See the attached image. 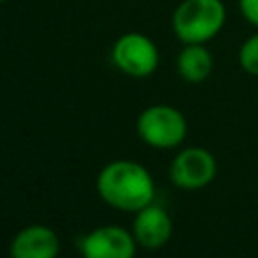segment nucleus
Instances as JSON below:
<instances>
[{"label":"nucleus","mask_w":258,"mask_h":258,"mask_svg":"<svg viewBox=\"0 0 258 258\" xmlns=\"http://www.w3.org/2000/svg\"><path fill=\"white\" fill-rule=\"evenodd\" d=\"M135 129L139 139L151 149L169 151V149H177L185 141L187 119L177 107L157 103L145 107L139 113Z\"/></svg>","instance_id":"nucleus-3"},{"label":"nucleus","mask_w":258,"mask_h":258,"mask_svg":"<svg viewBox=\"0 0 258 258\" xmlns=\"http://www.w3.org/2000/svg\"><path fill=\"white\" fill-rule=\"evenodd\" d=\"M224 0H181L171 14V30L181 44H208L226 26Z\"/></svg>","instance_id":"nucleus-2"},{"label":"nucleus","mask_w":258,"mask_h":258,"mask_svg":"<svg viewBox=\"0 0 258 258\" xmlns=\"http://www.w3.org/2000/svg\"><path fill=\"white\" fill-rule=\"evenodd\" d=\"M137 248L131 228L119 224L97 226L79 240L83 258H135Z\"/></svg>","instance_id":"nucleus-6"},{"label":"nucleus","mask_w":258,"mask_h":258,"mask_svg":"<svg viewBox=\"0 0 258 258\" xmlns=\"http://www.w3.org/2000/svg\"><path fill=\"white\" fill-rule=\"evenodd\" d=\"M238 64L246 75L258 77V30L242 40L238 48Z\"/></svg>","instance_id":"nucleus-10"},{"label":"nucleus","mask_w":258,"mask_h":258,"mask_svg":"<svg viewBox=\"0 0 258 258\" xmlns=\"http://www.w3.org/2000/svg\"><path fill=\"white\" fill-rule=\"evenodd\" d=\"M238 10H240V16L254 30H258V0H238Z\"/></svg>","instance_id":"nucleus-11"},{"label":"nucleus","mask_w":258,"mask_h":258,"mask_svg":"<svg viewBox=\"0 0 258 258\" xmlns=\"http://www.w3.org/2000/svg\"><path fill=\"white\" fill-rule=\"evenodd\" d=\"M2 2H6V0H0V4H2Z\"/></svg>","instance_id":"nucleus-12"},{"label":"nucleus","mask_w":258,"mask_h":258,"mask_svg":"<svg viewBox=\"0 0 258 258\" xmlns=\"http://www.w3.org/2000/svg\"><path fill=\"white\" fill-rule=\"evenodd\" d=\"M177 75L191 85L204 83L214 71V56L208 44H183L175 58Z\"/></svg>","instance_id":"nucleus-9"},{"label":"nucleus","mask_w":258,"mask_h":258,"mask_svg":"<svg viewBox=\"0 0 258 258\" xmlns=\"http://www.w3.org/2000/svg\"><path fill=\"white\" fill-rule=\"evenodd\" d=\"M97 194L113 210L135 214L155 200L151 171L135 159H113L97 175Z\"/></svg>","instance_id":"nucleus-1"},{"label":"nucleus","mask_w":258,"mask_h":258,"mask_svg":"<svg viewBox=\"0 0 258 258\" xmlns=\"http://www.w3.org/2000/svg\"><path fill=\"white\" fill-rule=\"evenodd\" d=\"M10 258H58V234L44 224H28L10 240Z\"/></svg>","instance_id":"nucleus-8"},{"label":"nucleus","mask_w":258,"mask_h":258,"mask_svg":"<svg viewBox=\"0 0 258 258\" xmlns=\"http://www.w3.org/2000/svg\"><path fill=\"white\" fill-rule=\"evenodd\" d=\"M131 234H133L139 248L159 250L171 240L173 220L165 208L151 202L149 206H145L133 214Z\"/></svg>","instance_id":"nucleus-7"},{"label":"nucleus","mask_w":258,"mask_h":258,"mask_svg":"<svg viewBox=\"0 0 258 258\" xmlns=\"http://www.w3.org/2000/svg\"><path fill=\"white\" fill-rule=\"evenodd\" d=\"M111 62L127 77L145 79L159 67V48L143 32H125L111 46Z\"/></svg>","instance_id":"nucleus-4"},{"label":"nucleus","mask_w":258,"mask_h":258,"mask_svg":"<svg viewBox=\"0 0 258 258\" xmlns=\"http://www.w3.org/2000/svg\"><path fill=\"white\" fill-rule=\"evenodd\" d=\"M218 161L214 153L200 145L181 147L169 163V179L179 189H202L216 179Z\"/></svg>","instance_id":"nucleus-5"}]
</instances>
